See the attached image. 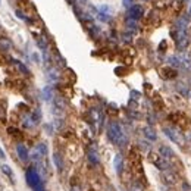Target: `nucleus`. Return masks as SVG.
<instances>
[{"label":"nucleus","instance_id":"34","mask_svg":"<svg viewBox=\"0 0 191 191\" xmlns=\"http://www.w3.org/2000/svg\"><path fill=\"white\" fill-rule=\"evenodd\" d=\"M122 3H124V6L125 7H131V6H132V0H122Z\"/></svg>","mask_w":191,"mask_h":191},{"label":"nucleus","instance_id":"7","mask_svg":"<svg viewBox=\"0 0 191 191\" xmlns=\"http://www.w3.org/2000/svg\"><path fill=\"white\" fill-rule=\"evenodd\" d=\"M143 15H144V9H143V6L141 5H132L128 9V19L138 21Z\"/></svg>","mask_w":191,"mask_h":191},{"label":"nucleus","instance_id":"4","mask_svg":"<svg viewBox=\"0 0 191 191\" xmlns=\"http://www.w3.org/2000/svg\"><path fill=\"white\" fill-rule=\"evenodd\" d=\"M174 38H175V46L180 51H184L188 46V34L185 29H175L174 31Z\"/></svg>","mask_w":191,"mask_h":191},{"label":"nucleus","instance_id":"29","mask_svg":"<svg viewBox=\"0 0 191 191\" xmlns=\"http://www.w3.org/2000/svg\"><path fill=\"white\" fill-rule=\"evenodd\" d=\"M176 90L180 91L182 96H188V94H190V93H188V87H187V85H184V84H176Z\"/></svg>","mask_w":191,"mask_h":191},{"label":"nucleus","instance_id":"2","mask_svg":"<svg viewBox=\"0 0 191 191\" xmlns=\"http://www.w3.org/2000/svg\"><path fill=\"white\" fill-rule=\"evenodd\" d=\"M25 181H27V184L31 190H37V188H41V187H44V180H43V176L40 174L37 169L31 166L25 171Z\"/></svg>","mask_w":191,"mask_h":191},{"label":"nucleus","instance_id":"18","mask_svg":"<svg viewBox=\"0 0 191 191\" xmlns=\"http://www.w3.org/2000/svg\"><path fill=\"white\" fill-rule=\"evenodd\" d=\"M180 59H181V66H182V69H184V71L191 72V57H188V56H180Z\"/></svg>","mask_w":191,"mask_h":191},{"label":"nucleus","instance_id":"5","mask_svg":"<svg viewBox=\"0 0 191 191\" xmlns=\"http://www.w3.org/2000/svg\"><path fill=\"white\" fill-rule=\"evenodd\" d=\"M162 178H163V182H165L166 185L172 187L178 182L180 175H178V172H175L174 169H171V171H165V172H162Z\"/></svg>","mask_w":191,"mask_h":191},{"label":"nucleus","instance_id":"14","mask_svg":"<svg viewBox=\"0 0 191 191\" xmlns=\"http://www.w3.org/2000/svg\"><path fill=\"white\" fill-rule=\"evenodd\" d=\"M143 134H144V137H146L149 141H156L158 140V134H156V131H154L153 127H150V125H147V127L143 128Z\"/></svg>","mask_w":191,"mask_h":191},{"label":"nucleus","instance_id":"39","mask_svg":"<svg viewBox=\"0 0 191 191\" xmlns=\"http://www.w3.org/2000/svg\"><path fill=\"white\" fill-rule=\"evenodd\" d=\"M187 138H190V140H191V132H188V135L185 137V140H187Z\"/></svg>","mask_w":191,"mask_h":191},{"label":"nucleus","instance_id":"27","mask_svg":"<svg viewBox=\"0 0 191 191\" xmlns=\"http://www.w3.org/2000/svg\"><path fill=\"white\" fill-rule=\"evenodd\" d=\"M31 118H33V121L35 122V125H37L40 121H41V110H40V109H35L34 113L31 115Z\"/></svg>","mask_w":191,"mask_h":191},{"label":"nucleus","instance_id":"30","mask_svg":"<svg viewBox=\"0 0 191 191\" xmlns=\"http://www.w3.org/2000/svg\"><path fill=\"white\" fill-rule=\"evenodd\" d=\"M181 191H191V184L187 180L181 181Z\"/></svg>","mask_w":191,"mask_h":191},{"label":"nucleus","instance_id":"38","mask_svg":"<svg viewBox=\"0 0 191 191\" xmlns=\"http://www.w3.org/2000/svg\"><path fill=\"white\" fill-rule=\"evenodd\" d=\"M34 191H47V190H46V187H41V188H37V190H34Z\"/></svg>","mask_w":191,"mask_h":191},{"label":"nucleus","instance_id":"32","mask_svg":"<svg viewBox=\"0 0 191 191\" xmlns=\"http://www.w3.org/2000/svg\"><path fill=\"white\" fill-rule=\"evenodd\" d=\"M44 129H46V132H47V134L51 135V134H53V131H55V127H53L51 124H46L44 125Z\"/></svg>","mask_w":191,"mask_h":191},{"label":"nucleus","instance_id":"35","mask_svg":"<svg viewBox=\"0 0 191 191\" xmlns=\"http://www.w3.org/2000/svg\"><path fill=\"white\" fill-rule=\"evenodd\" d=\"M71 191H81V187L78 184H72L71 185Z\"/></svg>","mask_w":191,"mask_h":191},{"label":"nucleus","instance_id":"1","mask_svg":"<svg viewBox=\"0 0 191 191\" xmlns=\"http://www.w3.org/2000/svg\"><path fill=\"white\" fill-rule=\"evenodd\" d=\"M107 138L110 140V143H113L115 146L124 147L128 143V135L125 132L124 127L119 124L118 121H110L107 124Z\"/></svg>","mask_w":191,"mask_h":191},{"label":"nucleus","instance_id":"20","mask_svg":"<svg viewBox=\"0 0 191 191\" xmlns=\"http://www.w3.org/2000/svg\"><path fill=\"white\" fill-rule=\"evenodd\" d=\"M13 63H15V66H16V69L19 71V72L22 73V75H29V69L25 65H24L21 60H13Z\"/></svg>","mask_w":191,"mask_h":191},{"label":"nucleus","instance_id":"12","mask_svg":"<svg viewBox=\"0 0 191 191\" xmlns=\"http://www.w3.org/2000/svg\"><path fill=\"white\" fill-rule=\"evenodd\" d=\"M188 24H190V18L185 16V15H181L180 18H176V21H175V29H185L187 31V27H188Z\"/></svg>","mask_w":191,"mask_h":191},{"label":"nucleus","instance_id":"10","mask_svg":"<svg viewBox=\"0 0 191 191\" xmlns=\"http://www.w3.org/2000/svg\"><path fill=\"white\" fill-rule=\"evenodd\" d=\"M113 166H115V172H116V175L121 176L122 172H124V166H125L124 156H122L121 153H118V154L115 156V159H113Z\"/></svg>","mask_w":191,"mask_h":191},{"label":"nucleus","instance_id":"40","mask_svg":"<svg viewBox=\"0 0 191 191\" xmlns=\"http://www.w3.org/2000/svg\"><path fill=\"white\" fill-rule=\"evenodd\" d=\"M188 13H190V16H191V7H190V12H188Z\"/></svg>","mask_w":191,"mask_h":191},{"label":"nucleus","instance_id":"19","mask_svg":"<svg viewBox=\"0 0 191 191\" xmlns=\"http://www.w3.org/2000/svg\"><path fill=\"white\" fill-rule=\"evenodd\" d=\"M35 150L43 156V158H46L47 154H49V147H47V144L46 143H38L37 146H35Z\"/></svg>","mask_w":191,"mask_h":191},{"label":"nucleus","instance_id":"15","mask_svg":"<svg viewBox=\"0 0 191 191\" xmlns=\"http://www.w3.org/2000/svg\"><path fill=\"white\" fill-rule=\"evenodd\" d=\"M168 65L171 68H174V69H182V66H181V59L180 56H169L168 57Z\"/></svg>","mask_w":191,"mask_h":191},{"label":"nucleus","instance_id":"24","mask_svg":"<svg viewBox=\"0 0 191 191\" xmlns=\"http://www.w3.org/2000/svg\"><path fill=\"white\" fill-rule=\"evenodd\" d=\"M11 46H12V43L7 38H0V50L7 51L11 49Z\"/></svg>","mask_w":191,"mask_h":191},{"label":"nucleus","instance_id":"37","mask_svg":"<svg viewBox=\"0 0 191 191\" xmlns=\"http://www.w3.org/2000/svg\"><path fill=\"white\" fill-rule=\"evenodd\" d=\"M0 158H2V159H5V158H6L5 152H3V150H2V149H0Z\"/></svg>","mask_w":191,"mask_h":191},{"label":"nucleus","instance_id":"6","mask_svg":"<svg viewBox=\"0 0 191 191\" xmlns=\"http://www.w3.org/2000/svg\"><path fill=\"white\" fill-rule=\"evenodd\" d=\"M87 160L91 166H99L100 165V154L97 152V149L94 146H91L88 150H87Z\"/></svg>","mask_w":191,"mask_h":191},{"label":"nucleus","instance_id":"26","mask_svg":"<svg viewBox=\"0 0 191 191\" xmlns=\"http://www.w3.org/2000/svg\"><path fill=\"white\" fill-rule=\"evenodd\" d=\"M37 46H38L41 50H47V40L44 37H38L37 38Z\"/></svg>","mask_w":191,"mask_h":191},{"label":"nucleus","instance_id":"3","mask_svg":"<svg viewBox=\"0 0 191 191\" xmlns=\"http://www.w3.org/2000/svg\"><path fill=\"white\" fill-rule=\"evenodd\" d=\"M163 132H165V135H166V137H168L172 143L178 144L180 147L185 146V141H187L185 140V135L182 134L180 129L175 128V127H165V128H163Z\"/></svg>","mask_w":191,"mask_h":191},{"label":"nucleus","instance_id":"13","mask_svg":"<svg viewBox=\"0 0 191 191\" xmlns=\"http://www.w3.org/2000/svg\"><path fill=\"white\" fill-rule=\"evenodd\" d=\"M160 75H162L163 79H174L175 77L178 75V71L174 69V68H171V66H166V68H162Z\"/></svg>","mask_w":191,"mask_h":191},{"label":"nucleus","instance_id":"23","mask_svg":"<svg viewBox=\"0 0 191 191\" xmlns=\"http://www.w3.org/2000/svg\"><path fill=\"white\" fill-rule=\"evenodd\" d=\"M2 172L5 175H7L9 178H11L12 182H15V180H13V171L11 169V166H7V165H2V169H0Z\"/></svg>","mask_w":191,"mask_h":191},{"label":"nucleus","instance_id":"9","mask_svg":"<svg viewBox=\"0 0 191 191\" xmlns=\"http://www.w3.org/2000/svg\"><path fill=\"white\" fill-rule=\"evenodd\" d=\"M16 156L19 158V160L21 162H28L29 159V152L28 149H27V146L25 144H22V143H18L16 144Z\"/></svg>","mask_w":191,"mask_h":191},{"label":"nucleus","instance_id":"43","mask_svg":"<svg viewBox=\"0 0 191 191\" xmlns=\"http://www.w3.org/2000/svg\"><path fill=\"white\" fill-rule=\"evenodd\" d=\"M190 96H191V93H190Z\"/></svg>","mask_w":191,"mask_h":191},{"label":"nucleus","instance_id":"21","mask_svg":"<svg viewBox=\"0 0 191 191\" xmlns=\"http://www.w3.org/2000/svg\"><path fill=\"white\" fill-rule=\"evenodd\" d=\"M127 29H128L129 33H135V31H138V24H137V21H134V19H127Z\"/></svg>","mask_w":191,"mask_h":191},{"label":"nucleus","instance_id":"28","mask_svg":"<svg viewBox=\"0 0 191 191\" xmlns=\"http://www.w3.org/2000/svg\"><path fill=\"white\" fill-rule=\"evenodd\" d=\"M99 34H100V28H99L97 25H91L90 27V35L91 37L96 38V37H99Z\"/></svg>","mask_w":191,"mask_h":191},{"label":"nucleus","instance_id":"36","mask_svg":"<svg viewBox=\"0 0 191 191\" xmlns=\"http://www.w3.org/2000/svg\"><path fill=\"white\" fill-rule=\"evenodd\" d=\"M33 59H34V60H35L37 63H40V56L37 55V53H34V55H33Z\"/></svg>","mask_w":191,"mask_h":191},{"label":"nucleus","instance_id":"31","mask_svg":"<svg viewBox=\"0 0 191 191\" xmlns=\"http://www.w3.org/2000/svg\"><path fill=\"white\" fill-rule=\"evenodd\" d=\"M129 96H131V100H138V99L141 97V93H138L137 90H131Z\"/></svg>","mask_w":191,"mask_h":191},{"label":"nucleus","instance_id":"16","mask_svg":"<svg viewBox=\"0 0 191 191\" xmlns=\"http://www.w3.org/2000/svg\"><path fill=\"white\" fill-rule=\"evenodd\" d=\"M60 78V73L56 68H49V72H47V79L51 81V82H56L57 79Z\"/></svg>","mask_w":191,"mask_h":191},{"label":"nucleus","instance_id":"33","mask_svg":"<svg viewBox=\"0 0 191 191\" xmlns=\"http://www.w3.org/2000/svg\"><path fill=\"white\" fill-rule=\"evenodd\" d=\"M140 144H141V147H143V149H146V150L152 149V144H150V143H147V141H141Z\"/></svg>","mask_w":191,"mask_h":191},{"label":"nucleus","instance_id":"41","mask_svg":"<svg viewBox=\"0 0 191 191\" xmlns=\"http://www.w3.org/2000/svg\"><path fill=\"white\" fill-rule=\"evenodd\" d=\"M190 84H191V77H190Z\"/></svg>","mask_w":191,"mask_h":191},{"label":"nucleus","instance_id":"11","mask_svg":"<svg viewBox=\"0 0 191 191\" xmlns=\"http://www.w3.org/2000/svg\"><path fill=\"white\" fill-rule=\"evenodd\" d=\"M53 163H55V166H56L57 172H59V174H62L63 169H65V160H63V156L59 152L53 153Z\"/></svg>","mask_w":191,"mask_h":191},{"label":"nucleus","instance_id":"42","mask_svg":"<svg viewBox=\"0 0 191 191\" xmlns=\"http://www.w3.org/2000/svg\"><path fill=\"white\" fill-rule=\"evenodd\" d=\"M0 169H2V165H0Z\"/></svg>","mask_w":191,"mask_h":191},{"label":"nucleus","instance_id":"22","mask_svg":"<svg viewBox=\"0 0 191 191\" xmlns=\"http://www.w3.org/2000/svg\"><path fill=\"white\" fill-rule=\"evenodd\" d=\"M97 18L100 19L101 22H109V21L112 19V16H110V12H101V11L97 12Z\"/></svg>","mask_w":191,"mask_h":191},{"label":"nucleus","instance_id":"25","mask_svg":"<svg viewBox=\"0 0 191 191\" xmlns=\"http://www.w3.org/2000/svg\"><path fill=\"white\" fill-rule=\"evenodd\" d=\"M129 191H144V185L141 184L140 181H134L131 187H129Z\"/></svg>","mask_w":191,"mask_h":191},{"label":"nucleus","instance_id":"17","mask_svg":"<svg viewBox=\"0 0 191 191\" xmlns=\"http://www.w3.org/2000/svg\"><path fill=\"white\" fill-rule=\"evenodd\" d=\"M53 97H55V94H53V87H51V85H46L44 88H43V99H44L46 101H50Z\"/></svg>","mask_w":191,"mask_h":191},{"label":"nucleus","instance_id":"8","mask_svg":"<svg viewBox=\"0 0 191 191\" xmlns=\"http://www.w3.org/2000/svg\"><path fill=\"white\" fill-rule=\"evenodd\" d=\"M159 156L162 159H165V160H168V162H172V160H175V152L171 149L169 146H160L159 147Z\"/></svg>","mask_w":191,"mask_h":191}]
</instances>
